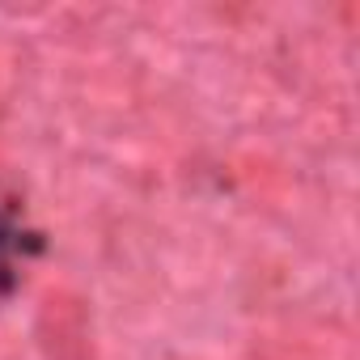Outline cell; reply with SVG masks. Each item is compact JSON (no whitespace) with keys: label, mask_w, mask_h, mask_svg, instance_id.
Returning <instances> with one entry per match:
<instances>
[{"label":"cell","mask_w":360,"mask_h":360,"mask_svg":"<svg viewBox=\"0 0 360 360\" xmlns=\"http://www.w3.org/2000/svg\"><path fill=\"white\" fill-rule=\"evenodd\" d=\"M34 343L43 360H98L89 301L72 288H51L34 314Z\"/></svg>","instance_id":"6da1fadb"},{"label":"cell","mask_w":360,"mask_h":360,"mask_svg":"<svg viewBox=\"0 0 360 360\" xmlns=\"http://www.w3.org/2000/svg\"><path fill=\"white\" fill-rule=\"evenodd\" d=\"M22 250V225L13 217V208L0 200V292L13 284V259Z\"/></svg>","instance_id":"7a4b0ae2"}]
</instances>
